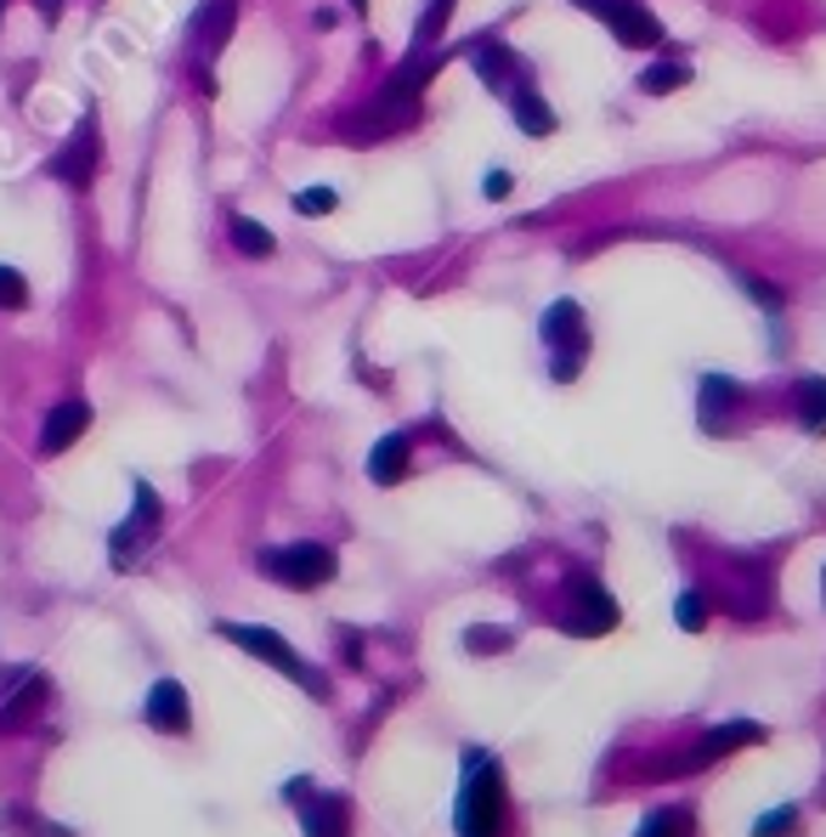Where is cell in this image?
<instances>
[{
	"instance_id": "cell-1",
	"label": "cell",
	"mask_w": 826,
	"mask_h": 837,
	"mask_svg": "<svg viewBox=\"0 0 826 837\" xmlns=\"http://www.w3.org/2000/svg\"><path fill=\"white\" fill-rule=\"evenodd\" d=\"M510 832V798L504 776L487 753H465V792H458V837H504Z\"/></svg>"
},
{
	"instance_id": "cell-2",
	"label": "cell",
	"mask_w": 826,
	"mask_h": 837,
	"mask_svg": "<svg viewBox=\"0 0 826 837\" xmlns=\"http://www.w3.org/2000/svg\"><path fill=\"white\" fill-rule=\"evenodd\" d=\"M221 640H233V646H244L249 656H260V662H272L278 674H289L294 685H306L312 696H323L328 685H323V674L317 667H306V656L294 651L289 640H278L272 628H249V623H221Z\"/></svg>"
},
{
	"instance_id": "cell-3",
	"label": "cell",
	"mask_w": 826,
	"mask_h": 837,
	"mask_svg": "<svg viewBox=\"0 0 826 837\" xmlns=\"http://www.w3.org/2000/svg\"><path fill=\"white\" fill-rule=\"evenodd\" d=\"M260 572L283 589H317L335 578V549L323 544H289V549H267L260 555Z\"/></svg>"
},
{
	"instance_id": "cell-4",
	"label": "cell",
	"mask_w": 826,
	"mask_h": 837,
	"mask_svg": "<svg viewBox=\"0 0 826 837\" xmlns=\"http://www.w3.org/2000/svg\"><path fill=\"white\" fill-rule=\"evenodd\" d=\"M578 7L601 18L612 35H617V46H629V51L663 46V23H656L651 7H640V0H578Z\"/></svg>"
},
{
	"instance_id": "cell-5",
	"label": "cell",
	"mask_w": 826,
	"mask_h": 837,
	"mask_svg": "<svg viewBox=\"0 0 826 837\" xmlns=\"http://www.w3.org/2000/svg\"><path fill=\"white\" fill-rule=\"evenodd\" d=\"M544 346L555 351V380H578V368H583V306L578 300H555V306L544 312Z\"/></svg>"
},
{
	"instance_id": "cell-6",
	"label": "cell",
	"mask_w": 826,
	"mask_h": 837,
	"mask_svg": "<svg viewBox=\"0 0 826 837\" xmlns=\"http://www.w3.org/2000/svg\"><path fill=\"white\" fill-rule=\"evenodd\" d=\"M96 159H103V130H96V114H85V119L74 125V137L62 142V153L51 159V176L69 182V187H91Z\"/></svg>"
},
{
	"instance_id": "cell-7",
	"label": "cell",
	"mask_w": 826,
	"mask_h": 837,
	"mask_svg": "<svg viewBox=\"0 0 826 837\" xmlns=\"http://www.w3.org/2000/svg\"><path fill=\"white\" fill-rule=\"evenodd\" d=\"M153 532H159V492L148 481H137V510L114 532V566H137V555L153 544Z\"/></svg>"
},
{
	"instance_id": "cell-8",
	"label": "cell",
	"mask_w": 826,
	"mask_h": 837,
	"mask_svg": "<svg viewBox=\"0 0 826 837\" xmlns=\"http://www.w3.org/2000/svg\"><path fill=\"white\" fill-rule=\"evenodd\" d=\"M572 600H578V612L567 617L572 633H606V628H617V600L594 578H572Z\"/></svg>"
},
{
	"instance_id": "cell-9",
	"label": "cell",
	"mask_w": 826,
	"mask_h": 837,
	"mask_svg": "<svg viewBox=\"0 0 826 837\" xmlns=\"http://www.w3.org/2000/svg\"><path fill=\"white\" fill-rule=\"evenodd\" d=\"M465 57L476 62V74H481L492 91H510V85H521V80H526L521 57H515L510 46H499V40H476V46H465Z\"/></svg>"
},
{
	"instance_id": "cell-10",
	"label": "cell",
	"mask_w": 826,
	"mask_h": 837,
	"mask_svg": "<svg viewBox=\"0 0 826 837\" xmlns=\"http://www.w3.org/2000/svg\"><path fill=\"white\" fill-rule=\"evenodd\" d=\"M85 430H91V408H85V402H57V408L46 414V425H40V453L74 447Z\"/></svg>"
},
{
	"instance_id": "cell-11",
	"label": "cell",
	"mask_w": 826,
	"mask_h": 837,
	"mask_svg": "<svg viewBox=\"0 0 826 837\" xmlns=\"http://www.w3.org/2000/svg\"><path fill=\"white\" fill-rule=\"evenodd\" d=\"M233 18H239V0H210V7L198 12V23H193V51H198V62H210L226 46V35H233Z\"/></svg>"
},
{
	"instance_id": "cell-12",
	"label": "cell",
	"mask_w": 826,
	"mask_h": 837,
	"mask_svg": "<svg viewBox=\"0 0 826 837\" xmlns=\"http://www.w3.org/2000/svg\"><path fill=\"white\" fill-rule=\"evenodd\" d=\"M148 724L153 730H171V735H182L193 719H187V690L176 685V679H159L153 690H148Z\"/></svg>"
},
{
	"instance_id": "cell-13",
	"label": "cell",
	"mask_w": 826,
	"mask_h": 837,
	"mask_svg": "<svg viewBox=\"0 0 826 837\" xmlns=\"http://www.w3.org/2000/svg\"><path fill=\"white\" fill-rule=\"evenodd\" d=\"M504 96H510V119L526 130V137H549V130H555V114L544 108V96H538L533 85H526V80H521V85H510Z\"/></svg>"
},
{
	"instance_id": "cell-14",
	"label": "cell",
	"mask_w": 826,
	"mask_h": 837,
	"mask_svg": "<svg viewBox=\"0 0 826 837\" xmlns=\"http://www.w3.org/2000/svg\"><path fill=\"white\" fill-rule=\"evenodd\" d=\"M753 742H765V724H753V719H736V724H719L708 742H702V758L697 764H713L724 753H736V747H753Z\"/></svg>"
},
{
	"instance_id": "cell-15",
	"label": "cell",
	"mask_w": 826,
	"mask_h": 837,
	"mask_svg": "<svg viewBox=\"0 0 826 837\" xmlns=\"http://www.w3.org/2000/svg\"><path fill=\"white\" fill-rule=\"evenodd\" d=\"M697 402H702V425H708V430H724V414H731L736 402H742V385L724 380V374H708Z\"/></svg>"
},
{
	"instance_id": "cell-16",
	"label": "cell",
	"mask_w": 826,
	"mask_h": 837,
	"mask_svg": "<svg viewBox=\"0 0 826 837\" xmlns=\"http://www.w3.org/2000/svg\"><path fill=\"white\" fill-rule=\"evenodd\" d=\"M369 476L380 481V487H396L408 476V437H385L374 453H369Z\"/></svg>"
},
{
	"instance_id": "cell-17",
	"label": "cell",
	"mask_w": 826,
	"mask_h": 837,
	"mask_svg": "<svg viewBox=\"0 0 826 837\" xmlns=\"http://www.w3.org/2000/svg\"><path fill=\"white\" fill-rule=\"evenodd\" d=\"M46 701V679L35 674V679H23V690L7 701V708H0V730H23L28 719H35V708Z\"/></svg>"
},
{
	"instance_id": "cell-18",
	"label": "cell",
	"mask_w": 826,
	"mask_h": 837,
	"mask_svg": "<svg viewBox=\"0 0 826 837\" xmlns=\"http://www.w3.org/2000/svg\"><path fill=\"white\" fill-rule=\"evenodd\" d=\"M799 419H804L810 437H826V380L821 374L799 380Z\"/></svg>"
},
{
	"instance_id": "cell-19",
	"label": "cell",
	"mask_w": 826,
	"mask_h": 837,
	"mask_svg": "<svg viewBox=\"0 0 826 837\" xmlns=\"http://www.w3.org/2000/svg\"><path fill=\"white\" fill-rule=\"evenodd\" d=\"M306 837H346V803L340 798L306 803Z\"/></svg>"
},
{
	"instance_id": "cell-20",
	"label": "cell",
	"mask_w": 826,
	"mask_h": 837,
	"mask_svg": "<svg viewBox=\"0 0 826 837\" xmlns=\"http://www.w3.org/2000/svg\"><path fill=\"white\" fill-rule=\"evenodd\" d=\"M447 18H453V0H424L419 28H414V51H431L447 35Z\"/></svg>"
},
{
	"instance_id": "cell-21",
	"label": "cell",
	"mask_w": 826,
	"mask_h": 837,
	"mask_svg": "<svg viewBox=\"0 0 826 837\" xmlns=\"http://www.w3.org/2000/svg\"><path fill=\"white\" fill-rule=\"evenodd\" d=\"M233 244H239L244 255H255V260H267L278 239H272V232H267V226H260V221H249V216H239V221H233Z\"/></svg>"
},
{
	"instance_id": "cell-22",
	"label": "cell",
	"mask_w": 826,
	"mask_h": 837,
	"mask_svg": "<svg viewBox=\"0 0 826 837\" xmlns=\"http://www.w3.org/2000/svg\"><path fill=\"white\" fill-rule=\"evenodd\" d=\"M690 80V69L685 62H656V69H640V91H651V96H663V91H679Z\"/></svg>"
},
{
	"instance_id": "cell-23",
	"label": "cell",
	"mask_w": 826,
	"mask_h": 837,
	"mask_svg": "<svg viewBox=\"0 0 826 837\" xmlns=\"http://www.w3.org/2000/svg\"><path fill=\"white\" fill-rule=\"evenodd\" d=\"M697 826H690V815L685 810H656L645 826H640V837H690Z\"/></svg>"
},
{
	"instance_id": "cell-24",
	"label": "cell",
	"mask_w": 826,
	"mask_h": 837,
	"mask_svg": "<svg viewBox=\"0 0 826 837\" xmlns=\"http://www.w3.org/2000/svg\"><path fill=\"white\" fill-rule=\"evenodd\" d=\"M294 210L312 216V221H317V216H335V210H340V193H335V187H306L301 198H294Z\"/></svg>"
},
{
	"instance_id": "cell-25",
	"label": "cell",
	"mask_w": 826,
	"mask_h": 837,
	"mask_svg": "<svg viewBox=\"0 0 826 837\" xmlns=\"http://www.w3.org/2000/svg\"><path fill=\"white\" fill-rule=\"evenodd\" d=\"M792 826H799V810H792V803H781V810H770V815L753 821V837H787Z\"/></svg>"
},
{
	"instance_id": "cell-26",
	"label": "cell",
	"mask_w": 826,
	"mask_h": 837,
	"mask_svg": "<svg viewBox=\"0 0 826 837\" xmlns=\"http://www.w3.org/2000/svg\"><path fill=\"white\" fill-rule=\"evenodd\" d=\"M0 306H7V312L28 306V278L12 272V266H0Z\"/></svg>"
},
{
	"instance_id": "cell-27",
	"label": "cell",
	"mask_w": 826,
	"mask_h": 837,
	"mask_svg": "<svg viewBox=\"0 0 826 837\" xmlns=\"http://www.w3.org/2000/svg\"><path fill=\"white\" fill-rule=\"evenodd\" d=\"M674 623H679L685 633H697V628L708 623V600H702V594H679V606H674Z\"/></svg>"
},
{
	"instance_id": "cell-28",
	"label": "cell",
	"mask_w": 826,
	"mask_h": 837,
	"mask_svg": "<svg viewBox=\"0 0 826 837\" xmlns=\"http://www.w3.org/2000/svg\"><path fill=\"white\" fill-rule=\"evenodd\" d=\"M742 289H747L765 312H781V306H787V294H781L776 283H765V278H753V272H742Z\"/></svg>"
},
{
	"instance_id": "cell-29",
	"label": "cell",
	"mask_w": 826,
	"mask_h": 837,
	"mask_svg": "<svg viewBox=\"0 0 826 837\" xmlns=\"http://www.w3.org/2000/svg\"><path fill=\"white\" fill-rule=\"evenodd\" d=\"M510 193V171H487V198H504Z\"/></svg>"
},
{
	"instance_id": "cell-30",
	"label": "cell",
	"mask_w": 826,
	"mask_h": 837,
	"mask_svg": "<svg viewBox=\"0 0 826 837\" xmlns=\"http://www.w3.org/2000/svg\"><path fill=\"white\" fill-rule=\"evenodd\" d=\"M351 7H369V0H351Z\"/></svg>"
},
{
	"instance_id": "cell-31",
	"label": "cell",
	"mask_w": 826,
	"mask_h": 837,
	"mask_svg": "<svg viewBox=\"0 0 826 837\" xmlns=\"http://www.w3.org/2000/svg\"><path fill=\"white\" fill-rule=\"evenodd\" d=\"M821 589H826V583H821Z\"/></svg>"
}]
</instances>
